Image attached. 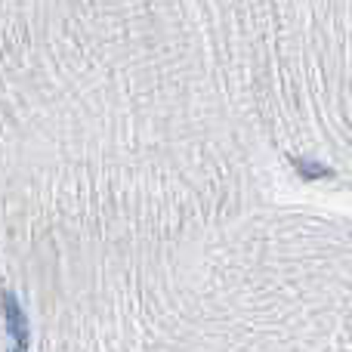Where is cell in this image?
Masks as SVG:
<instances>
[{
  "label": "cell",
  "instance_id": "cell-1",
  "mask_svg": "<svg viewBox=\"0 0 352 352\" xmlns=\"http://www.w3.org/2000/svg\"><path fill=\"white\" fill-rule=\"evenodd\" d=\"M0 306H3L6 334L16 340L19 349H25V346H28V340H31V331H28V316H25L22 303L16 300V294H12V291H3V294H0Z\"/></svg>",
  "mask_w": 352,
  "mask_h": 352
},
{
  "label": "cell",
  "instance_id": "cell-2",
  "mask_svg": "<svg viewBox=\"0 0 352 352\" xmlns=\"http://www.w3.org/2000/svg\"><path fill=\"white\" fill-rule=\"evenodd\" d=\"M287 164L297 170V176L303 182H322V179H334V167H328L324 161H312V158H297V155H291L287 158Z\"/></svg>",
  "mask_w": 352,
  "mask_h": 352
},
{
  "label": "cell",
  "instance_id": "cell-3",
  "mask_svg": "<svg viewBox=\"0 0 352 352\" xmlns=\"http://www.w3.org/2000/svg\"><path fill=\"white\" fill-rule=\"evenodd\" d=\"M12 352H22V349H12Z\"/></svg>",
  "mask_w": 352,
  "mask_h": 352
}]
</instances>
